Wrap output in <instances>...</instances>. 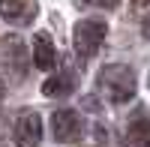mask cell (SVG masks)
Masks as SVG:
<instances>
[{"mask_svg": "<svg viewBox=\"0 0 150 147\" xmlns=\"http://www.w3.org/2000/svg\"><path fill=\"white\" fill-rule=\"evenodd\" d=\"M36 12H39V3H36V0H0V15L9 24H15V27L30 24L36 18Z\"/></svg>", "mask_w": 150, "mask_h": 147, "instance_id": "5b68a950", "label": "cell"}, {"mask_svg": "<svg viewBox=\"0 0 150 147\" xmlns=\"http://www.w3.org/2000/svg\"><path fill=\"white\" fill-rule=\"evenodd\" d=\"M33 63L39 69H54L57 66V48H54V39L48 33L33 36Z\"/></svg>", "mask_w": 150, "mask_h": 147, "instance_id": "52a82bcc", "label": "cell"}, {"mask_svg": "<svg viewBox=\"0 0 150 147\" xmlns=\"http://www.w3.org/2000/svg\"><path fill=\"white\" fill-rule=\"evenodd\" d=\"M72 90H75V75H72V72H57V75L45 78V84H42V93H45V96H51V99L69 96Z\"/></svg>", "mask_w": 150, "mask_h": 147, "instance_id": "9c48e42d", "label": "cell"}, {"mask_svg": "<svg viewBox=\"0 0 150 147\" xmlns=\"http://www.w3.org/2000/svg\"><path fill=\"white\" fill-rule=\"evenodd\" d=\"M144 30H147V36H150V18H144Z\"/></svg>", "mask_w": 150, "mask_h": 147, "instance_id": "8fae6325", "label": "cell"}, {"mask_svg": "<svg viewBox=\"0 0 150 147\" xmlns=\"http://www.w3.org/2000/svg\"><path fill=\"white\" fill-rule=\"evenodd\" d=\"M84 3H93V6H105V9H114L120 0H84Z\"/></svg>", "mask_w": 150, "mask_h": 147, "instance_id": "30bf717a", "label": "cell"}, {"mask_svg": "<svg viewBox=\"0 0 150 147\" xmlns=\"http://www.w3.org/2000/svg\"><path fill=\"white\" fill-rule=\"evenodd\" d=\"M0 99H3V81H0Z\"/></svg>", "mask_w": 150, "mask_h": 147, "instance_id": "7c38bea8", "label": "cell"}, {"mask_svg": "<svg viewBox=\"0 0 150 147\" xmlns=\"http://www.w3.org/2000/svg\"><path fill=\"white\" fill-rule=\"evenodd\" d=\"M24 42L18 39V36H3V39H0V57H3V63L15 72L18 78H24Z\"/></svg>", "mask_w": 150, "mask_h": 147, "instance_id": "8992f818", "label": "cell"}, {"mask_svg": "<svg viewBox=\"0 0 150 147\" xmlns=\"http://www.w3.org/2000/svg\"><path fill=\"white\" fill-rule=\"evenodd\" d=\"M99 90H102L105 99L111 102H129L135 96V87H138V81H135V72L123 63H111L99 72Z\"/></svg>", "mask_w": 150, "mask_h": 147, "instance_id": "6da1fadb", "label": "cell"}, {"mask_svg": "<svg viewBox=\"0 0 150 147\" xmlns=\"http://www.w3.org/2000/svg\"><path fill=\"white\" fill-rule=\"evenodd\" d=\"M126 144L129 147H150V114L141 111L126 126Z\"/></svg>", "mask_w": 150, "mask_h": 147, "instance_id": "ba28073f", "label": "cell"}, {"mask_svg": "<svg viewBox=\"0 0 150 147\" xmlns=\"http://www.w3.org/2000/svg\"><path fill=\"white\" fill-rule=\"evenodd\" d=\"M81 117L78 111H72V108H57V111L51 114V135L60 141V144H75L81 138Z\"/></svg>", "mask_w": 150, "mask_h": 147, "instance_id": "3957f363", "label": "cell"}, {"mask_svg": "<svg viewBox=\"0 0 150 147\" xmlns=\"http://www.w3.org/2000/svg\"><path fill=\"white\" fill-rule=\"evenodd\" d=\"M12 135H15V144L18 147H39V138H42V120L36 111H27L15 120L12 126Z\"/></svg>", "mask_w": 150, "mask_h": 147, "instance_id": "277c9868", "label": "cell"}, {"mask_svg": "<svg viewBox=\"0 0 150 147\" xmlns=\"http://www.w3.org/2000/svg\"><path fill=\"white\" fill-rule=\"evenodd\" d=\"M105 21H99V18H84L75 24V30H72V45H75V51H78L81 57H93L99 51V45L105 42Z\"/></svg>", "mask_w": 150, "mask_h": 147, "instance_id": "7a4b0ae2", "label": "cell"}]
</instances>
